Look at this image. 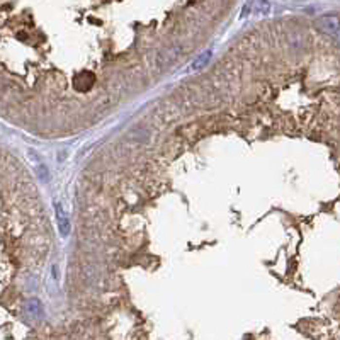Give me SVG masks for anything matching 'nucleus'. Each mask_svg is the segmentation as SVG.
Wrapping results in <instances>:
<instances>
[{"instance_id": "nucleus-4", "label": "nucleus", "mask_w": 340, "mask_h": 340, "mask_svg": "<svg viewBox=\"0 0 340 340\" xmlns=\"http://www.w3.org/2000/svg\"><path fill=\"white\" fill-rule=\"evenodd\" d=\"M26 311L31 315V317H34V318H39L41 317V313H43V306H41V303L37 300H29L26 303Z\"/></svg>"}, {"instance_id": "nucleus-1", "label": "nucleus", "mask_w": 340, "mask_h": 340, "mask_svg": "<svg viewBox=\"0 0 340 340\" xmlns=\"http://www.w3.org/2000/svg\"><path fill=\"white\" fill-rule=\"evenodd\" d=\"M315 29L323 36H328L340 46V16L339 14H325L315 20Z\"/></svg>"}, {"instance_id": "nucleus-5", "label": "nucleus", "mask_w": 340, "mask_h": 340, "mask_svg": "<svg viewBox=\"0 0 340 340\" xmlns=\"http://www.w3.org/2000/svg\"><path fill=\"white\" fill-rule=\"evenodd\" d=\"M209 54H211V53H208V54H206V56H204V54H202V56H201V58H199V60H197V61H196V65H192V70H196V68L202 67V65H204V63H206V61H208Z\"/></svg>"}, {"instance_id": "nucleus-2", "label": "nucleus", "mask_w": 340, "mask_h": 340, "mask_svg": "<svg viewBox=\"0 0 340 340\" xmlns=\"http://www.w3.org/2000/svg\"><path fill=\"white\" fill-rule=\"evenodd\" d=\"M54 215H56L58 228H60L61 236H68V233H70V219H68V215L65 213L60 201L54 202Z\"/></svg>"}, {"instance_id": "nucleus-3", "label": "nucleus", "mask_w": 340, "mask_h": 340, "mask_svg": "<svg viewBox=\"0 0 340 340\" xmlns=\"http://www.w3.org/2000/svg\"><path fill=\"white\" fill-rule=\"evenodd\" d=\"M92 84H94V75L89 73V72L78 75V77L73 80V85L77 90H89V89L92 87Z\"/></svg>"}]
</instances>
